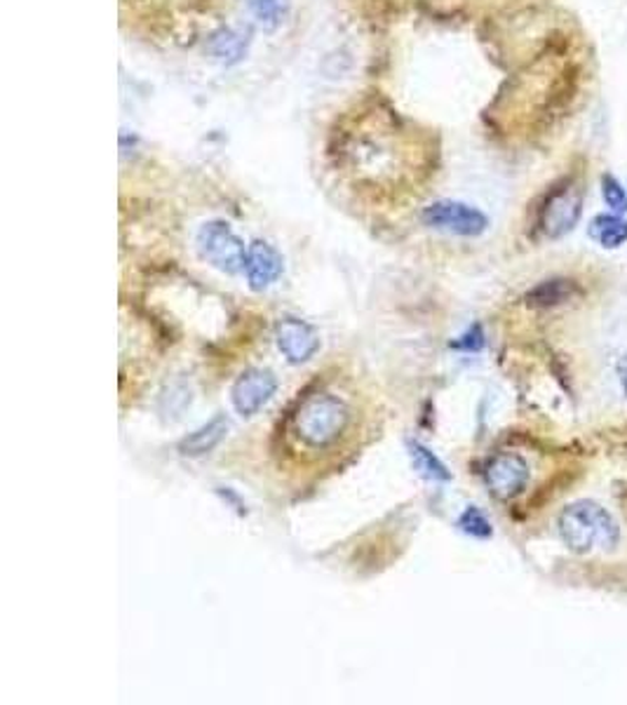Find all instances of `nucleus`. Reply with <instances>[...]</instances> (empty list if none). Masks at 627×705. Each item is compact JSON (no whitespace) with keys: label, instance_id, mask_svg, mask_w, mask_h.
<instances>
[{"label":"nucleus","instance_id":"1","mask_svg":"<svg viewBox=\"0 0 627 705\" xmlns=\"http://www.w3.org/2000/svg\"><path fill=\"white\" fill-rule=\"evenodd\" d=\"M350 402L332 391L301 395L287 416V435L303 452H329L353 429Z\"/></svg>","mask_w":627,"mask_h":705},{"label":"nucleus","instance_id":"2","mask_svg":"<svg viewBox=\"0 0 627 705\" xmlns=\"http://www.w3.org/2000/svg\"><path fill=\"white\" fill-rule=\"evenodd\" d=\"M560 536L569 551L585 555L593 551H614L620 541V527L597 501H576L562 510Z\"/></svg>","mask_w":627,"mask_h":705},{"label":"nucleus","instance_id":"3","mask_svg":"<svg viewBox=\"0 0 627 705\" xmlns=\"http://www.w3.org/2000/svg\"><path fill=\"white\" fill-rule=\"evenodd\" d=\"M581 217H583V188L579 180L564 176L562 182H558L545 193V198L539 207V217H536V226H539V231L545 238L560 240L579 226Z\"/></svg>","mask_w":627,"mask_h":705},{"label":"nucleus","instance_id":"4","mask_svg":"<svg viewBox=\"0 0 627 705\" xmlns=\"http://www.w3.org/2000/svg\"><path fill=\"white\" fill-rule=\"evenodd\" d=\"M195 242H198L201 257L207 263H212L214 269L224 273H238L240 269H245L247 250L242 240L233 234V228L226 221L203 224Z\"/></svg>","mask_w":627,"mask_h":705},{"label":"nucleus","instance_id":"5","mask_svg":"<svg viewBox=\"0 0 627 705\" xmlns=\"http://www.w3.org/2000/svg\"><path fill=\"white\" fill-rule=\"evenodd\" d=\"M423 224L461 238H477L489 228V219L482 209L458 200H437L428 205L421 215Z\"/></svg>","mask_w":627,"mask_h":705},{"label":"nucleus","instance_id":"6","mask_svg":"<svg viewBox=\"0 0 627 705\" xmlns=\"http://www.w3.org/2000/svg\"><path fill=\"white\" fill-rule=\"evenodd\" d=\"M278 391V379L271 369L252 367L238 377L230 388V402L240 416L259 414Z\"/></svg>","mask_w":627,"mask_h":705},{"label":"nucleus","instance_id":"7","mask_svg":"<svg viewBox=\"0 0 627 705\" xmlns=\"http://www.w3.org/2000/svg\"><path fill=\"white\" fill-rule=\"evenodd\" d=\"M485 480L496 499L508 501L519 497L529 482V466L519 454L504 452L496 454L485 468Z\"/></svg>","mask_w":627,"mask_h":705},{"label":"nucleus","instance_id":"8","mask_svg":"<svg viewBox=\"0 0 627 705\" xmlns=\"http://www.w3.org/2000/svg\"><path fill=\"white\" fill-rule=\"evenodd\" d=\"M275 341L282 356L292 365L309 362L320 350L317 332L309 323L299 321V317H282L275 325Z\"/></svg>","mask_w":627,"mask_h":705},{"label":"nucleus","instance_id":"9","mask_svg":"<svg viewBox=\"0 0 627 705\" xmlns=\"http://www.w3.org/2000/svg\"><path fill=\"white\" fill-rule=\"evenodd\" d=\"M245 273L249 288L255 292H263L280 280L282 275V257L275 252V247H271L263 240H257L247 247V259H245Z\"/></svg>","mask_w":627,"mask_h":705},{"label":"nucleus","instance_id":"10","mask_svg":"<svg viewBox=\"0 0 627 705\" xmlns=\"http://www.w3.org/2000/svg\"><path fill=\"white\" fill-rule=\"evenodd\" d=\"M579 294H581V290L576 285V280L550 278V280L539 282L536 288H531L525 294V302L531 308H554V306H562V304L571 302V299L579 296Z\"/></svg>","mask_w":627,"mask_h":705},{"label":"nucleus","instance_id":"11","mask_svg":"<svg viewBox=\"0 0 627 705\" xmlns=\"http://www.w3.org/2000/svg\"><path fill=\"white\" fill-rule=\"evenodd\" d=\"M226 433H228V419L219 414V416H214L212 421H207L205 426H201L198 431L186 435L182 443H179V452H182L184 456L209 454L214 447L221 445Z\"/></svg>","mask_w":627,"mask_h":705},{"label":"nucleus","instance_id":"12","mask_svg":"<svg viewBox=\"0 0 627 705\" xmlns=\"http://www.w3.org/2000/svg\"><path fill=\"white\" fill-rule=\"evenodd\" d=\"M587 234L604 250H618V247L627 242V219L616 215V212H612V215H597L590 221Z\"/></svg>","mask_w":627,"mask_h":705},{"label":"nucleus","instance_id":"13","mask_svg":"<svg viewBox=\"0 0 627 705\" xmlns=\"http://www.w3.org/2000/svg\"><path fill=\"white\" fill-rule=\"evenodd\" d=\"M411 462H414L417 470L421 475H425L428 480H437V482H446L452 478V473L446 470V466L440 462V458L430 452L428 447H423L421 443L411 445Z\"/></svg>","mask_w":627,"mask_h":705},{"label":"nucleus","instance_id":"14","mask_svg":"<svg viewBox=\"0 0 627 705\" xmlns=\"http://www.w3.org/2000/svg\"><path fill=\"white\" fill-rule=\"evenodd\" d=\"M247 3L263 29H275L290 12L292 0H247Z\"/></svg>","mask_w":627,"mask_h":705},{"label":"nucleus","instance_id":"15","mask_svg":"<svg viewBox=\"0 0 627 705\" xmlns=\"http://www.w3.org/2000/svg\"><path fill=\"white\" fill-rule=\"evenodd\" d=\"M458 527L463 529L465 534H471V536H475V539H489V536L494 534L491 522H489L487 516L482 513V510L475 508V506L463 510V516L458 518Z\"/></svg>","mask_w":627,"mask_h":705},{"label":"nucleus","instance_id":"16","mask_svg":"<svg viewBox=\"0 0 627 705\" xmlns=\"http://www.w3.org/2000/svg\"><path fill=\"white\" fill-rule=\"evenodd\" d=\"M602 196H604V203L612 207V212H616V215H625V212H627V193H625V188L620 186V182L616 180L614 174H604L602 176Z\"/></svg>","mask_w":627,"mask_h":705},{"label":"nucleus","instance_id":"17","mask_svg":"<svg viewBox=\"0 0 627 705\" xmlns=\"http://www.w3.org/2000/svg\"><path fill=\"white\" fill-rule=\"evenodd\" d=\"M618 379H620V386L627 395V352L618 360Z\"/></svg>","mask_w":627,"mask_h":705}]
</instances>
